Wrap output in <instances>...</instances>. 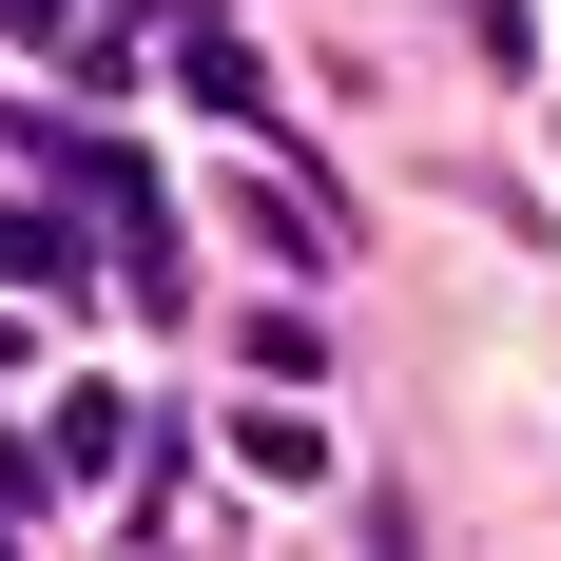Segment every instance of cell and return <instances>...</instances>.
Listing matches in <instances>:
<instances>
[{
    "instance_id": "cell-1",
    "label": "cell",
    "mask_w": 561,
    "mask_h": 561,
    "mask_svg": "<svg viewBox=\"0 0 561 561\" xmlns=\"http://www.w3.org/2000/svg\"><path fill=\"white\" fill-rule=\"evenodd\" d=\"M174 78H194V98H214V116H232V136H252V116H272V58L232 39V20H194V39H174Z\"/></svg>"
},
{
    "instance_id": "cell-2",
    "label": "cell",
    "mask_w": 561,
    "mask_h": 561,
    "mask_svg": "<svg viewBox=\"0 0 561 561\" xmlns=\"http://www.w3.org/2000/svg\"><path fill=\"white\" fill-rule=\"evenodd\" d=\"M0 290H78V232L20 214V194H0Z\"/></svg>"
}]
</instances>
